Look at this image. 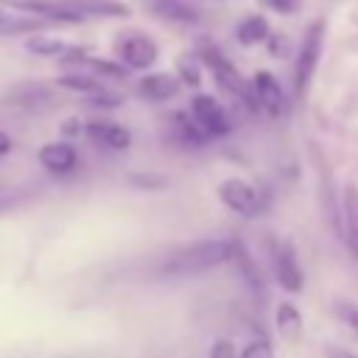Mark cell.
<instances>
[{"mask_svg":"<svg viewBox=\"0 0 358 358\" xmlns=\"http://www.w3.org/2000/svg\"><path fill=\"white\" fill-rule=\"evenodd\" d=\"M232 252H235V238H204V241H193L185 243L173 252H168L159 266L157 274L159 277H196L204 274L210 268H218L224 263H232Z\"/></svg>","mask_w":358,"mask_h":358,"instance_id":"obj_1","label":"cell"},{"mask_svg":"<svg viewBox=\"0 0 358 358\" xmlns=\"http://www.w3.org/2000/svg\"><path fill=\"white\" fill-rule=\"evenodd\" d=\"M196 56L201 59L204 70L213 73V78H215V84H218V90H221L224 95H229L235 103H241L249 115H257V112H260V109H257V101H255V92H252V81H246V78L241 76V70L235 67V62H232L213 39L201 36V39L196 42Z\"/></svg>","mask_w":358,"mask_h":358,"instance_id":"obj_2","label":"cell"},{"mask_svg":"<svg viewBox=\"0 0 358 358\" xmlns=\"http://www.w3.org/2000/svg\"><path fill=\"white\" fill-rule=\"evenodd\" d=\"M322 50H324V20H313L305 34L302 42L296 48V62H294V101H302L308 95V87L319 70L322 62Z\"/></svg>","mask_w":358,"mask_h":358,"instance_id":"obj_3","label":"cell"},{"mask_svg":"<svg viewBox=\"0 0 358 358\" xmlns=\"http://www.w3.org/2000/svg\"><path fill=\"white\" fill-rule=\"evenodd\" d=\"M215 193H218V201L241 218H260L266 210V193L257 185H252L249 179L227 176L218 182Z\"/></svg>","mask_w":358,"mask_h":358,"instance_id":"obj_4","label":"cell"},{"mask_svg":"<svg viewBox=\"0 0 358 358\" xmlns=\"http://www.w3.org/2000/svg\"><path fill=\"white\" fill-rule=\"evenodd\" d=\"M193 120L201 126V131L210 137V140H221V137H229L232 129H235V120L229 115V109L215 98V95H207V92H196L190 98V109Z\"/></svg>","mask_w":358,"mask_h":358,"instance_id":"obj_5","label":"cell"},{"mask_svg":"<svg viewBox=\"0 0 358 358\" xmlns=\"http://www.w3.org/2000/svg\"><path fill=\"white\" fill-rule=\"evenodd\" d=\"M115 53H117V62L126 70H137V73H148L159 59L157 42L151 36L140 34V31H129V34L117 36L115 39Z\"/></svg>","mask_w":358,"mask_h":358,"instance_id":"obj_6","label":"cell"},{"mask_svg":"<svg viewBox=\"0 0 358 358\" xmlns=\"http://www.w3.org/2000/svg\"><path fill=\"white\" fill-rule=\"evenodd\" d=\"M271 271H274L277 285L285 294H299L305 288V271L299 266L294 241L285 238V241H274L271 243Z\"/></svg>","mask_w":358,"mask_h":358,"instance_id":"obj_7","label":"cell"},{"mask_svg":"<svg viewBox=\"0 0 358 358\" xmlns=\"http://www.w3.org/2000/svg\"><path fill=\"white\" fill-rule=\"evenodd\" d=\"M252 92H255V101H257V109L268 117H282L288 112V95L282 90V84L277 81L274 73L268 70H257L252 76Z\"/></svg>","mask_w":358,"mask_h":358,"instance_id":"obj_8","label":"cell"},{"mask_svg":"<svg viewBox=\"0 0 358 358\" xmlns=\"http://www.w3.org/2000/svg\"><path fill=\"white\" fill-rule=\"evenodd\" d=\"M36 162L53 176H67L78 168V148L73 145V140H50L39 145Z\"/></svg>","mask_w":358,"mask_h":358,"instance_id":"obj_9","label":"cell"},{"mask_svg":"<svg viewBox=\"0 0 358 358\" xmlns=\"http://www.w3.org/2000/svg\"><path fill=\"white\" fill-rule=\"evenodd\" d=\"M182 90V81L176 73L168 70H148L137 78V95L148 103H165L171 98H176Z\"/></svg>","mask_w":358,"mask_h":358,"instance_id":"obj_10","label":"cell"},{"mask_svg":"<svg viewBox=\"0 0 358 358\" xmlns=\"http://www.w3.org/2000/svg\"><path fill=\"white\" fill-rule=\"evenodd\" d=\"M84 137L95 145H103L109 151H126L131 148V131L115 120H87Z\"/></svg>","mask_w":358,"mask_h":358,"instance_id":"obj_11","label":"cell"},{"mask_svg":"<svg viewBox=\"0 0 358 358\" xmlns=\"http://www.w3.org/2000/svg\"><path fill=\"white\" fill-rule=\"evenodd\" d=\"M232 263H235V268H238V274H241V280L246 282V288L255 294V296H260V299H266V294H268V288H266V277H263V268L257 266V257L246 249V243L243 241H238L235 238V252H232Z\"/></svg>","mask_w":358,"mask_h":358,"instance_id":"obj_12","label":"cell"},{"mask_svg":"<svg viewBox=\"0 0 358 358\" xmlns=\"http://www.w3.org/2000/svg\"><path fill=\"white\" fill-rule=\"evenodd\" d=\"M56 3L62 8H67V11L81 14L84 20H90V17L120 20V17H129L131 14L129 3H123V0H56Z\"/></svg>","mask_w":358,"mask_h":358,"instance_id":"obj_13","label":"cell"},{"mask_svg":"<svg viewBox=\"0 0 358 358\" xmlns=\"http://www.w3.org/2000/svg\"><path fill=\"white\" fill-rule=\"evenodd\" d=\"M341 238L358 260V185L347 182L341 187Z\"/></svg>","mask_w":358,"mask_h":358,"instance_id":"obj_14","label":"cell"},{"mask_svg":"<svg viewBox=\"0 0 358 358\" xmlns=\"http://www.w3.org/2000/svg\"><path fill=\"white\" fill-rule=\"evenodd\" d=\"M168 129H171L168 140L182 145V148H204V143L210 140L201 131V126L193 120L190 112H171L168 115Z\"/></svg>","mask_w":358,"mask_h":358,"instance_id":"obj_15","label":"cell"},{"mask_svg":"<svg viewBox=\"0 0 358 358\" xmlns=\"http://www.w3.org/2000/svg\"><path fill=\"white\" fill-rule=\"evenodd\" d=\"M145 8L165 20V22H176V25H196L201 20L199 8L187 0H145Z\"/></svg>","mask_w":358,"mask_h":358,"instance_id":"obj_16","label":"cell"},{"mask_svg":"<svg viewBox=\"0 0 358 358\" xmlns=\"http://www.w3.org/2000/svg\"><path fill=\"white\" fill-rule=\"evenodd\" d=\"M271 36V25L263 14H246L238 25H235V39L243 48H255V45H266Z\"/></svg>","mask_w":358,"mask_h":358,"instance_id":"obj_17","label":"cell"},{"mask_svg":"<svg viewBox=\"0 0 358 358\" xmlns=\"http://www.w3.org/2000/svg\"><path fill=\"white\" fill-rule=\"evenodd\" d=\"M274 327H277L282 341L296 344L302 338V313H299V308L294 302H288V299L280 302L277 310H274Z\"/></svg>","mask_w":358,"mask_h":358,"instance_id":"obj_18","label":"cell"},{"mask_svg":"<svg viewBox=\"0 0 358 358\" xmlns=\"http://www.w3.org/2000/svg\"><path fill=\"white\" fill-rule=\"evenodd\" d=\"M53 22L42 20V17H31V14H0V39L3 36H22V34H39L45 28H50Z\"/></svg>","mask_w":358,"mask_h":358,"instance_id":"obj_19","label":"cell"},{"mask_svg":"<svg viewBox=\"0 0 358 358\" xmlns=\"http://www.w3.org/2000/svg\"><path fill=\"white\" fill-rule=\"evenodd\" d=\"M25 50L34 53V56H42V59H64L73 45L59 39V36H48V34H34L25 39Z\"/></svg>","mask_w":358,"mask_h":358,"instance_id":"obj_20","label":"cell"},{"mask_svg":"<svg viewBox=\"0 0 358 358\" xmlns=\"http://www.w3.org/2000/svg\"><path fill=\"white\" fill-rule=\"evenodd\" d=\"M56 87H62V90H67V92H76V95H81V98H90V95L101 92L106 84L98 81V78H92V76H87V73L64 70L62 76H56Z\"/></svg>","mask_w":358,"mask_h":358,"instance_id":"obj_21","label":"cell"},{"mask_svg":"<svg viewBox=\"0 0 358 358\" xmlns=\"http://www.w3.org/2000/svg\"><path fill=\"white\" fill-rule=\"evenodd\" d=\"M173 73H176L179 81H182L185 87H190V90H199L201 81H204V64H201V59H199L196 53H182V56L176 59V70H173Z\"/></svg>","mask_w":358,"mask_h":358,"instance_id":"obj_22","label":"cell"},{"mask_svg":"<svg viewBox=\"0 0 358 358\" xmlns=\"http://www.w3.org/2000/svg\"><path fill=\"white\" fill-rule=\"evenodd\" d=\"M134 190H148V193H159L171 185V179L165 173H154V171H137V173H129L126 179Z\"/></svg>","mask_w":358,"mask_h":358,"instance_id":"obj_23","label":"cell"},{"mask_svg":"<svg viewBox=\"0 0 358 358\" xmlns=\"http://www.w3.org/2000/svg\"><path fill=\"white\" fill-rule=\"evenodd\" d=\"M84 103H90V106H95V109H117V106H123V103H126V95H123V92L109 90V87H103L101 92H95V95L84 98Z\"/></svg>","mask_w":358,"mask_h":358,"instance_id":"obj_24","label":"cell"},{"mask_svg":"<svg viewBox=\"0 0 358 358\" xmlns=\"http://www.w3.org/2000/svg\"><path fill=\"white\" fill-rule=\"evenodd\" d=\"M238 358H274V347L266 336H257V338H252L241 347Z\"/></svg>","mask_w":358,"mask_h":358,"instance_id":"obj_25","label":"cell"},{"mask_svg":"<svg viewBox=\"0 0 358 358\" xmlns=\"http://www.w3.org/2000/svg\"><path fill=\"white\" fill-rule=\"evenodd\" d=\"M257 6L266 11H274L280 17H294L305 8V0H257Z\"/></svg>","mask_w":358,"mask_h":358,"instance_id":"obj_26","label":"cell"},{"mask_svg":"<svg viewBox=\"0 0 358 358\" xmlns=\"http://www.w3.org/2000/svg\"><path fill=\"white\" fill-rule=\"evenodd\" d=\"M336 313H338V319L358 336V305H355V302H344V299H338V302H336Z\"/></svg>","mask_w":358,"mask_h":358,"instance_id":"obj_27","label":"cell"},{"mask_svg":"<svg viewBox=\"0 0 358 358\" xmlns=\"http://www.w3.org/2000/svg\"><path fill=\"white\" fill-rule=\"evenodd\" d=\"M207 358H235V344L229 338H218L213 347H210V355Z\"/></svg>","mask_w":358,"mask_h":358,"instance_id":"obj_28","label":"cell"},{"mask_svg":"<svg viewBox=\"0 0 358 358\" xmlns=\"http://www.w3.org/2000/svg\"><path fill=\"white\" fill-rule=\"evenodd\" d=\"M266 45H268L271 56H280V53H285V50H288V39H285V36H280V34H271Z\"/></svg>","mask_w":358,"mask_h":358,"instance_id":"obj_29","label":"cell"},{"mask_svg":"<svg viewBox=\"0 0 358 358\" xmlns=\"http://www.w3.org/2000/svg\"><path fill=\"white\" fill-rule=\"evenodd\" d=\"M324 358H358L355 352H350L347 347H338V344H327L324 347Z\"/></svg>","mask_w":358,"mask_h":358,"instance_id":"obj_30","label":"cell"},{"mask_svg":"<svg viewBox=\"0 0 358 358\" xmlns=\"http://www.w3.org/2000/svg\"><path fill=\"white\" fill-rule=\"evenodd\" d=\"M62 131H64L67 137H76V134H84V123H81L78 117H70V120H64V126H62Z\"/></svg>","mask_w":358,"mask_h":358,"instance_id":"obj_31","label":"cell"},{"mask_svg":"<svg viewBox=\"0 0 358 358\" xmlns=\"http://www.w3.org/2000/svg\"><path fill=\"white\" fill-rule=\"evenodd\" d=\"M11 134H6V131H0V157H6V154H11Z\"/></svg>","mask_w":358,"mask_h":358,"instance_id":"obj_32","label":"cell"},{"mask_svg":"<svg viewBox=\"0 0 358 358\" xmlns=\"http://www.w3.org/2000/svg\"><path fill=\"white\" fill-rule=\"evenodd\" d=\"M0 14H3V6H0Z\"/></svg>","mask_w":358,"mask_h":358,"instance_id":"obj_33","label":"cell"}]
</instances>
